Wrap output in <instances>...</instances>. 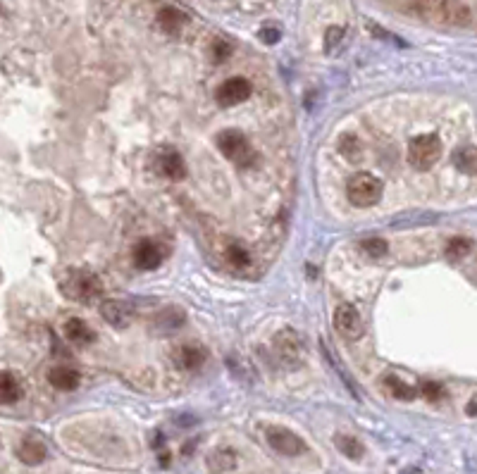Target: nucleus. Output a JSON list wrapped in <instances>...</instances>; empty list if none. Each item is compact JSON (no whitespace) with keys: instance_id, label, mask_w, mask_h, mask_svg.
Listing matches in <instances>:
<instances>
[{"instance_id":"obj_14","label":"nucleus","mask_w":477,"mask_h":474,"mask_svg":"<svg viewBox=\"0 0 477 474\" xmlns=\"http://www.w3.org/2000/svg\"><path fill=\"white\" fill-rule=\"evenodd\" d=\"M17 457L24 465H41L45 460V446L36 439H24L17 448Z\"/></svg>"},{"instance_id":"obj_5","label":"nucleus","mask_w":477,"mask_h":474,"mask_svg":"<svg viewBox=\"0 0 477 474\" xmlns=\"http://www.w3.org/2000/svg\"><path fill=\"white\" fill-rule=\"evenodd\" d=\"M265 441L270 444L272 451H277L279 455H287V457L303 455V453L308 451L305 441L301 439L296 431L287 429V426H267V429H265Z\"/></svg>"},{"instance_id":"obj_28","label":"nucleus","mask_w":477,"mask_h":474,"mask_svg":"<svg viewBox=\"0 0 477 474\" xmlns=\"http://www.w3.org/2000/svg\"><path fill=\"white\" fill-rule=\"evenodd\" d=\"M344 39V29L341 27H332L327 29V36H325V48L327 50H334L339 45V41Z\"/></svg>"},{"instance_id":"obj_20","label":"nucleus","mask_w":477,"mask_h":474,"mask_svg":"<svg viewBox=\"0 0 477 474\" xmlns=\"http://www.w3.org/2000/svg\"><path fill=\"white\" fill-rule=\"evenodd\" d=\"M385 387L392 391V395H394V398H398V400H413V398H416V391L408 387V384H403L398 377H394V374H389V377L385 379Z\"/></svg>"},{"instance_id":"obj_10","label":"nucleus","mask_w":477,"mask_h":474,"mask_svg":"<svg viewBox=\"0 0 477 474\" xmlns=\"http://www.w3.org/2000/svg\"><path fill=\"white\" fill-rule=\"evenodd\" d=\"M165 248L155 241H141L136 248H134V265L139 269H155L165 258Z\"/></svg>"},{"instance_id":"obj_8","label":"nucleus","mask_w":477,"mask_h":474,"mask_svg":"<svg viewBox=\"0 0 477 474\" xmlns=\"http://www.w3.org/2000/svg\"><path fill=\"white\" fill-rule=\"evenodd\" d=\"M215 98L222 107L241 105V103H246L248 98H251V84H248V79H243V76H232L225 84H220Z\"/></svg>"},{"instance_id":"obj_17","label":"nucleus","mask_w":477,"mask_h":474,"mask_svg":"<svg viewBox=\"0 0 477 474\" xmlns=\"http://www.w3.org/2000/svg\"><path fill=\"white\" fill-rule=\"evenodd\" d=\"M334 446H336V451H339L341 455L349 457V460L358 462V460H363V455H365V446L351 434H334Z\"/></svg>"},{"instance_id":"obj_29","label":"nucleus","mask_w":477,"mask_h":474,"mask_svg":"<svg viewBox=\"0 0 477 474\" xmlns=\"http://www.w3.org/2000/svg\"><path fill=\"white\" fill-rule=\"evenodd\" d=\"M261 41L263 43H277L279 41V31L274 27H263L261 29Z\"/></svg>"},{"instance_id":"obj_23","label":"nucleus","mask_w":477,"mask_h":474,"mask_svg":"<svg viewBox=\"0 0 477 474\" xmlns=\"http://www.w3.org/2000/svg\"><path fill=\"white\" fill-rule=\"evenodd\" d=\"M470 251H473V241H470V238H451L449 246H447V255L451 260L465 258Z\"/></svg>"},{"instance_id":"obj_11","label":"nucleus","mask_w":477,"mask_h":474,"mask_svg":"<svg viewBox=\"0 0 477 474\" xmlns=\"http://www.w3.org/2000/svg\"><path fill=\"white\" fill-rule=\"evenodd\" d=\"M238 457L234 448H215L208 457H205V467L210 474H227L236 467Z\"/></svg>"},{"instance_id":"obj_22","label":"nucleus","mask_w":477,"mask_h":474,"mask_svg":"<svg viewBox=\"0 0 477 474\" xmlns=\"http://www.w3.org/2000/svg\"><path fill=\"white\" fill-rule=\"evenodd\" d=\"M339 150H341V155H344L346 160H351V163H358V160L363 158V145H361V141H358L356 136H344V138H341Z\"/></svg>"},{"instance_id":"obj_2","label":"nucleus","mask_w":477,"mask_h":474,"mask_svg":"<svg viewBox=\"0 0 477 474\" xmlns=\"http://www.w3.org/2000/svg\"><path fill=\"white\" fill-rule=\"evenodd\" d=\"M439 158H442V141L434 134H423L408 145V163L416 169H429L439 163Z\"/></svg>"},{"instance_id":"obj_27","label":"nucleus","mask_w":477,"mask_h":474,"mask_svg":"<svg viewBox=\"0 0 477 474\" xmlns=\"http://www.w3.org/2000/svg\"><path fill=\"white\" fill-rule=\"evenodd\" d=\"M230 55H232L230 43H225V41H215V43H212V60L215 62H225Z\"/></svg>"},{"instance_id":"obj_21","label":"nucleus","mask_w":477,"mask_h":474,"mask_svg":"<svg viewBox=\"0 0 477 474\" xmlns=\"http://www.w3.org/2000/svg\"><path fill=\"white\" fill-rule=\"evenodd\" d=\"M456 165H458V169L465 172V174H475V165H477L475 145H463V148L456 153Z\"/></svg>"},{"instance_id":"obj_9","label":"nucleus","mask_w":477,"mask_h":474,"mask_svg":"<svg viewBox=\"0 0 477 474\" xmlns=\"http://www.w3.org/2000/svg\"><path fill=\"white\" fill-rule=\"evenodd\" d=\"M101 315L112 329H127L134 320L132 305L124 303V300H105V303L101 305Z\"/></svg>"},{"instance_id":"obj_19","label":"nucleus","mask_w":477,"mask_h":474,"mask_svg":"<svg viewBox=\"0 0 477 474\" xmlns=\"http://www.w3.org/2000/svg\"><path fill=\"white\" fill-rule=\"evenodd\" d=\"M65 336L70 338L72 343H77V346H86V343L93 341V331L89 329V324H86L84 320H70L65 324Z\"/></svg>"},{"instance_id":"obj_16","label":"nucleus","mask_w":477,"mask_h":474,"mask_svg":"<svg viewBox=\"0 0 477 474\" xmlns=\"http://www.w3.org/2000/svg\"><path fill=\"white\" fill-rule=\"evenodd\" d=\"M22 398V384L12 372H0V403L10 405Z\"/></svg>"},{"instance_id":"obj_25","label":"nucleus","mask_w":477,"mask_h":474,"mask_svg":"<svg viewBox=\"0 0 477 474\" xmlns=\"http://www.w3.org/2000/svg\"><path fill=\"white\" fill-rule=\"evenodd\" d=\"M361 251L370 255V258H382L387 253V241H382V238H365L361 243Z\"/></svg>"},{"instance_id":"obj_24","label":"nucleus","mask_w":477,"mask_h":474,"mask_svg":"<svg viewBox=\"0 0 477 474\" xmlns=\"http://www.w3.org/2000/svg\"><path fill=\"white\" fill-rule=\"evenodd\" d=\"M227 260H230L232 265H236V267H246V265L251 262V255L246 253V248L243 246L232 243V246L227 248Z\"/></svg>"},{"instance_id":"obj_12","label":"nucleus","mask_w":477,"mask_h":474,"mask_svg":"<svg viewBox=\"0 0 477 474\" xmlns=\"http://www.w3.org/2000/svg\"><path fill=\"white\" fill-rule=\"evenodd\" d=\"M158 167L163 172L168 179H184L186 176V165H184V158L177 153V150H160L158 153Z\"/></svg>"},{"instance_id":"obj_3","label":"nucleus","mask_w":477,"mask_h":474,"mask_svg":"<svg viewBox=\"0 0 477 474\" xmlns=\"http://www.w3.org/2000/svg\"><path fill=\"white\" fill-rule=\"evenodd\" d=\"M217 148H220V153L225 155L227 160L241 165V167L251 165V160H253L251 143H248V138L243 136L238 129H227V132L217 134Z\"/></svg>"},{"instance_id":"obj_30","label":"nucleus","mask_w":477,"mask_h":474,"mask_svg":"<svg viewBox=\"0 0 477 474\" xmlns=\"http://www.w3.org/2000/svg\"><path fill=\"white\" fill-rule=\"evenodd\" d=\"M465 413H468V418H475V398L468 403V408H465Z\"/></svg>"},{"instance_id":"obj_1","label":"nucleus","mask_w":477,"mask_h":474,"mask_svg":"<svg viewBox=\"0 0 477 474\" xmlns=\"http://www.w3.org/2000/svg\"><path fill=\"white\" fill-rule=\"evenodd\" d=\"M60 286H62V293H65L67 298L81 300V303H89V300L98 298V296L103 293L101 279L93 277L86 269H70V272H65Z\"/></svg>"},{"instance_id":"obj_18","label":"nucleus","mask_w":477,"mask_h":474,"mask_svg":"<svg viewBox=\"0 0 477 474\" xmlns=\"http://www.w3.org/2000/svg\"><path fill=\"white\" fill-rule=\"evenodd\" d=\"M184 24H186V17L177 8H163L158 12V27L163 29L165 34H177Z\"/></svg>"},{"instance_id":"obj_6","label":"nucleus","mask_w":477,"mask_h":474,"mask_svg":"<svg viewBox=\"0 0 477 474\" xmlns=\"http://www.w3.org/2000/svg\"><path fill=\"white\" fill-rule=\"evenodd\" d=\"M274 351H277V358L282 360L284 367H301L303 364V341L294 329H282L277 336H274Z\"/></svg>"},{"instance_id":"obj_7","label":"nucleus","mask_w":477,"mask_h":474,"mask_svg":"<svg viewBox=\"0 0 477 474\" xmlns=\"http://www.w3.org/2000/svg\"><path fill=\"white\" fill-rule=\"evenodd\" d=\"M334 329L349 341H358L363 336V320L361 312L351 303H341L334 310Z\"/></svg>"},{"instance_id":"obj_13","label":"nucleus","mask_w":477,"mask_h":474,"mask_svg":"<svg viewBox=\"0 0 477 474\" xmlns=\"http://www.w3.org/2000/svg\"><path fill=\"white\" fill-rule=\"evenodd\" d=\"M205 360V353L201 351L199 346H179L177 351H174V362H177V367L181 369H199L201 364H203Z\"/></svg>"},{"instance_id":"obj_4","label":"nucleus","mask_w":477,"mask_h":474,"mask_svg":"<svg viewBox=\"0 0 477 474\" xmlns=\"http://www.w3.org/2000/svg\"><path fill=\"white\" fill-rule=\"evenodd\" d=\"M346 194H349V200L356 207H370L382 198V181L377 176L367 174V172H361L349 181Z\"/></svg>"},{"instance_id":"obj_15","label":"nucleus","mask_w":477,"mask_h":474,"mask_svg":"<svg viewBox=\"0 0 477 474\" xmlns=\"http://www.w3.org/2000/svg\"><path fill=\"white\" fill-rule=\"evenodd\" d=\"M48 382L60 391H74L79 387V372L72 367H53L48 374Z\"/></svg>"},{"instance_id":"obj_26","label":"nucleus","mask_w":477,"mask_h":474,"mask_svg":"<svg viewBox=\"0 0 477 474\" xmlns=\"http://www.w3.org/2000/svg\"><path fill=\"white\" fill-rule=\"evenodd\" d=\"M420 393H423L427 400H432V403H437V400L444 398V387L437 382H425L423 387H420Z\"/></svg>"}]
</instances>
